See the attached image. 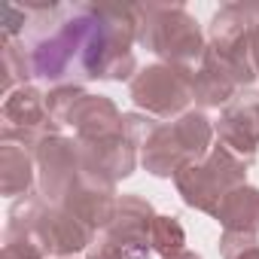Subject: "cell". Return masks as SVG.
I'll use <instances>...</instances> for the list:
<instances>
[{"mask_svg":"<svg viewBox=\"0 0 259 259\" xmlns=\"http://www.w3.org/2000/svg\"><path fill=\"white\" fill-rule=\"evenodd\" d=\"M67 125L76 132V141H104L122 132V113L116 110V104L104 95H85L73 116L67 119Z\"/></svg>","mask_w":259,"mask_h":259,"instance_id":"cell-12","label":"cell"},{"mask_svg":"<svg viewBox=\"0 0 259 259\" xmlns=\"http://www.w3.org/2000/svg\"><path fill=\"white\" fill-rule=\"evenodd\" d=\"M259 19V4H226L210 19V43L204 61L220 67L241 92L256 82V64L250 52V28Z\"/></svg>","mask_w":259,"mask_h":259,"instance_id":"cell-4","label":"cell"},{"mask_svg":"<svg viewBox=\"0 0 259 259\" xmlns=\"http://www.w3.org/2000/svg\"><path fill=\"white\" fill-rule=\"evenodd\" d=\"M238 259H259V247H256V250H250V253H244V256H238Z\"/></svg>","mask_w":259,"mask_h":259,"instance_id":"cell-24","label":"cell"},{"mask_svg":"<svg viewBox=\"0 0 259 259\" xmlns=\"http://www.w3.org/2000/svg\"><path fill=\"white\" fill-rule=\"evenodd\" d=\"M238 92L241 89L220 67H213L210 61L201 58V67L192 76V101L195 104H201V107H226Z\"/></svg>","mask_w":259,"mask_h":259,"instance_id":"cell-15","label":"cell"},{"mask_svg":"<svg viewBox=\"0 0 259 259\" xmlns=\"http://www.w3.org/2000/svg\"><path fill=\"white\" fill-rule=\"evenodd\" d=\"M4 259H46V253H43V247H40L31 235L7 232V241H4Z\"/></svg>","mask_w":259,"mask_h":259,"instance_id":"cell-20","label":"cell"},{"mask_svg":"<svg viewBox=\"0 0 259 259\" xmlns=\"http://www.w3.org/2000/svg\"><path fill=\"white\" fill-rule=\"evenodd\" d=\"M156 210L141 195H119L116 213L104 232L95 235L85 259H150V226Z\"/></svg>","mask_w":259,"mask_h":259,"instance_id":"cell-6","label":"cell"},{"mask_svg":"<svg viewBox=\"0 0 259 259\" xmlns=\"http://www.w3.org/2000/svg\"><path fill=\"white\" fill-rule=\"evenodd\" d=\"M250 165L253 162H247L238 153H232L229 147L217 144V147H210V153L201 162L186 165L174 177V183H177V192H180L183 204H189L192 210H201V213L213 217L217 207H220V201L235 186L247 183Z\"/></svg>","mask_w":259,"mask_h":259,"instance_id":"cell-5","label":"cell"},{"mask_svg":"<svg viewBox=\"0 0 259 259\" xmlns=\"http://www.w3.org/2000/svg\"><path fill=\"white\" fill-rule=\"evenodd\" d=\"M7 232L31 235L49 259H76V253L89 250L98 235L82 220H76L70 210L49 204L40 192L25 195L10 207Z\"/></svg>","mask_w":259,"mask_h":259,"instance_id":"cell-1","label":"cell"},{"mask_svg":"<svg viewBox=\"0 0 259 259\" xmlns=\"http://www.w3.org/2000/svg\"><path fill=\"white\" fill-rule=\"evenodd\" d=\"M256 247H259V235H244V232H223L220 235V256L223 259H238Z\"/></svg>","mask_w":259,"mask_h":259,"instance_id":"cell-21","label":"cell"},{"mask_svg":"<svg viewBox=\"0 0 259 259\" xmlns=\"http://www.w3.org/2000/svg\"><path fill=\"white\" fill-rule=\"evenodd\" d=\"M116 201H119L116 186L98 183V180H92V177L82 174V177L64 192V198L58 201V207L70 210V213H73L76 220H82L89 229L104 232V229L110 226L113 213H116Z\"/></svg>","mask_w":259,"mask_h":259,"instance_id":"cell-11","label":"cell"},{"mask_svg":"<svg viewBox=\"0 0 259 259\" xmlns=\"http://www.w3.org/2000/svg\"><path fill=\"white\" fill-rule=\"evenodd\" d=\"M171 259H201V256L192 253V250H183V253H177V256H171Z\"/></svg>","mask_w":259,"mask_h":259,"instance_id":"cell-23","label":"cell"},{"mask_svg":"<svg viewBox=\"0 0 259 259\" xmlns=\"http://www.w3.org/2000/svg\"><path fill=\"white\" fill-rule=\"evenodd\" d=\"M213 220L223 226V232H244L259 235V189L244 183L235 186L217 207Z\"/></svg>","mask_w":259,"mask_h":259,"instance_id":"cell-14","label":"cell"},{"mask_svg":"<svg viewBox=\"0 0 259 259\" xmlns=\"http://www.w3.org/2000/svg\"><path fill=\"white\" fill-rule=\"evenodd\" d=\"M0 61H4V92H16L22 85H31L28 79L34 76V64H31V49H25V43L19 40H0Z\"/></svg>","mask_w":259,"mask_h":259,"instance_id":"cell-16","label":"cell"},{"mask_svg":"<svg viewBox=\"0 0 259 259\" xmlns=\"http://www.w3.org/2000/svg\"><path fill=\"white\" fill-rule=\"evenodd\" d=\"M0 116H4V132H0V141L22 144L31 153L46 138L61 135V125L49 116L46 95L37 85H22V89L10 92L7 101H4Z\"/></svg>","mask_w":259,"mask_h":259,"instance_id":"cell-8","label":"cell"},{"mask_svg":"<svg viewBox=\"0 0 259 259\" xmlns=\"http://www.w3.org/2000/svg\"><path fill=\"white\" fill-rule=\"evenodd\" d=\"M37 183V162L34 153L22 144L0 141V192L10 198H25L34 192Z\"/></svg>","mask_w":259,"mask_h":259,"instance_id":"cell-13","label":"cell"},{"mask_svg":"<svg viewBox=\"0 0 259 259\" xmlns=\"http://www.w3.org/2000/svg\"><path fill=\"white\" fill-rule=\"evenodd\" d=\"M250 52H253V64H256V73H259V19L250 28Z\"/></svg>","mask_w":259,"mask_h":259,"instance_id":"cell-22","label":"cell"},{"mask_svg":"<svg viewBox=\"0 0 259 259\" xmlns=\"http://www.w3.org/2000/svg\"><path fill=\"white\" fill-rule=\"evenodd\" d=\"M138 43L162 58V64L189 67L204 58V34L180 4H138Z\"/></svg>","mask_w":259,"mask_h":259,"instance_id":"cell-3","label":"cell"},{"mask_svg":"<svg viewBox=\"0 0 259 259\" xmlns=\"http://www.w3.org/2000/svg\"><path fill=\"white\" fill-rule=\"evenodd\" d=\"M150 244H153V253H159L162 259H171L177 253H183L186 247V232L180 226L177 217H168V213H156L153 226H150Z\"/></svg>","mask_w":259,"mask_h":259,"instance_id":"cell-17","label":"cell"},{"mask_svg":"<svg viewBox=\"0 0 259 259\" xmlns=\"http://www.w3.org/2000/svg\"><path fill=\"white\" fill-rule=\"evenodd\" d=\"M217 138L223 147L238 153L241 159L253 162L259 150V92L244 89L238 92L217 119Z\"/></svg>","mask_w":259,"mask_h":259,"instance_id":"cell-10","label":"cell"},{"mask_svg":"<svg viewBox=\"0 0 259 259\" xmlns=\"http://www.w3.org/2000/svg\"><path fill=\"white\" fill-rule=\"evenodd\" d=\"M217 128L201 110H186L174 122L159 125L144 144L141 165L153 177H177L186 165L201 162L213 147Z\"/></svg>","mask_w":259,"mask_h":259,"instance_id":"cell-2","label":"cell"},{"mask_svg":"<svg viewBox=\"0 0 259 259\" xmlns=\"http://www.w3.org/2000/svg\"><path fill=\"white\" fill-rule=\"evenodd\" d=\"M192 76L195 70L183 64H150L138 70L128 85V95L141 107V113L153 119L183 116L192 104Z\"/></svg>","mask_w":259,"mask_h":259,"instance_id":"cell-7","label":"cell"},{"mask_svg":"<svg viewBox=\"0 0 259 259\" xmlns=\"http://www.w3.org/2000/svg\"><path fill=\"white\" fill-rule=\"evenodd\" d=\"M34 162H37V192L49 204H58L64 192L85 174L79 141L64 138V135L46 138L34 150Z\"/></svg>","mask_w":259,"mask_h":259,"instance_id":"cell-9","label":"cell"},{"mask_svg":"<svg viewBox=\"0 0 259 259\" xmlns=\"http://www.w3.org/2000/svg\"><path fill=\"white\" fill-rule=\"evenodd\" d=\"M89 92L82 89V85H55L49 95H46V107H49V116L58 122V125H67V119L73 116V110H76V104L85 98Z\"/></svg>","mask_w":259,"mask_h":259,"instance_id":"cell-18","label":"cell"},{"mask_svg":"<svg viewBox=\"0 0 259 259\" xmlns=\"http://www.w3.org/2000/svg\"><path fill=\"white\" fill-rule=\"evenodd\" d=\"M156 128H159V122L153 116H147V113H122V135L135 147H144L153 138Z\"/></svg>","mask_w":259,"mask_h":259,"instance_id":"cell-19","label":"cell"}]
</instances>
